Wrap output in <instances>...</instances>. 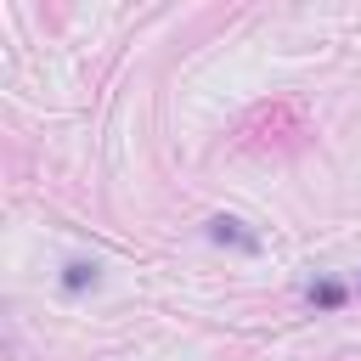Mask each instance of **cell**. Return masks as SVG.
Wrapping results in <instances>:
<instances>
[{
    "mask_svg": "<svg viewBox=\"0 0 361 361\" xmlns=\"http://www.w3.org/2000/svg\"><path fill=\"white\" fill-rule=\"evenodd\" d=\"M209 237H214V243H231V248H243V254H254V248H259V237H254V231H243V220H226V214H214V220H209Z\"/></svg>",
    "mask_w": 361,
    "mask_h": 361,
    "instance_id": "cell-1",
    "label": "cell"
},
{
    "mask_svg": "<svg viewBox=\"0 0 361 361\" xmlns=\"http://www.w3.org/2000/svg\"><path fill=\"white\" fill-rule=\"evenodd\" d=\"M96 276H102V265H96V259H73V265L62 271V288H68V293H79V288H96Z\"/></svg>",
    "mask_w": 361,
    "mask_h": 361,
    "instance_id": "cell-2",
    "label": "cell"
},
{
    "mask_svg": "<svg viewBox=\"0 0 361 361\" xmlns=\"http://www.w3.org/2000/svg\"><path fill=\"white\" fill-rule=\"evenodd\" d=\"M305 293H310V305H344V288L338 282H310Z\"/></svg>",
    "mask_w": 361,
    "mask_h": 361,
    "instance_id": "cell-3",
    "label": "cell"
}]
</instances>
